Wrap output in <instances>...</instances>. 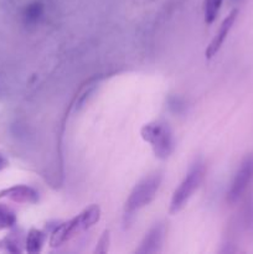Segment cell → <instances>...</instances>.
Masks as SVG:
<instances>
[{"mask_svg":"<svg viewBox=\"0 0 253 254\" xmlns=\"http://www.w3.org/2000/svg\"><path fill=\"white\" fill-rule=\"evenodd\" d=\"M41 14V6H40L39 4H35V5H31V6L27 7L26 10V17L29 20L31 19H36L39 15Z\"/></svg>","mask_w":253,"mask_h":254,"instance_id":"cell-13","label":"cell"},{"mask_svg":"<svg viewBox=\"0 0 253 254\" xmlns=\"http://www.w3.org/2000/svg\"><path fill=\"white\" fill-rule=\"evenodd\" d=\"M160 183L161 174L155 173L135 185L126 202V217H130L136 211L148 206L155 198Z\"/></svg>","mask_w":253,"mask_h":254,"instance_id":"cell-4","label":"cell"},{"mask_svg":"<svg viewBox=\"0 0 253 254\" xmlns=\"http://www.w3.org/2000/svg\"><path fill=\"white\" fill-rule=\"evenodd\" d=\"M108 245H109V231H104L102 237L99 238L98 243H97V247L94 252L106 253L107 251H108Z\"/></svg>","mask_w":253,"mask_h":254,"instance_id":"cell-12","label":"cell"},{"mask_svg":"<svg viewBox=\"0 0 253 254\" xmlns=\"http://www.w3.org/2000/svg\"><path fill=\"white\" fill-rule=\"evenodd\" d=\"M45 240H46V236H45L44 232L32 228V230L29 232V235H27V238H26V251L29 253L40 252L42 246H44Z\"/></svg>","mask_w":253,"mask_h":254,"instance_id":"cell-9","label":"cell"},{"mask_svg":"<svg viewBox=\"0 0 253 254\" xmlns=\"http://www.w3.org/2000/svg\"><path fill=\"white\" fill-rule=\"evenodd\" d=\"M1 196H6L21 203H36L39 201V193L30 186H15L1 192Z\"/></svg>","mask_w":253,"mask_h":254,"instance_id":"cell-8","label":"cell"},{"mask_svg":"<svg viewBox=\"0 0 253 254\" xmlns=\"http://www.w3.org/2000/svg\"><path fill=\"white\" fill-rule=\"evenodd\" d=\"M223 0H205L203 4V16H205V22L211 25L217 17L218 11L221 9Z\"/></svg>","mask_w":253,"mask_h":254,"instance_id":"cell-10","label":"cell"},{"mask_svg":"<svg viewBox=\"0 0 253 254\" xmlns=\"http://www.w3.org/2000/svg\"><path fill=\"white\" fill-rule=\"evenodd\" d=\"M101 218V210L97 205H92L82 211L76 217L71 218L67 222L57 226L51 233L50 238V246L51 247H60L63 243L68 242L73 237L78 236L79 233L84 232L92 226L96 225Z\"/></svg>","mask_w":253,"mask_h":254,"instance_id":"cell-1","label":"cell"},{"mask_svg":"<svg viewBox=\"0 0 253 254\" xmlns=\"http://www.w3.org/2000/svg\"><path fill=\"white\" fill-rule=\"evenodd\" d=\"M237 14H238V10L233 9L232 11H231L230 14L226 16V19L223 20L222 24H221V26H220V29H218V32L215 35V37L211 40V42L208 44L207 49H206V51H205L206 59H208V60L212 59V57L216 56V54L220 51L221 46H222L223 42H225L228 32L231 31V29H232L236 19H237Z\"/></svg>","mask_w":253,"mask_h":254,"instance_id":"cell-6","label":"cell"},{"mask_svg":"<svg viewBox=\"0 0 253 254\" xmlns=\"http://www.w3.org/2000/svg\"><path fill=\"white\" fill-rule=\"evenodd\" d=\"M203 176H205V165L201 160L195 161L190 168L189 173L181 181L179 188L174 192L170 202V213H178L179 211L183 210L184 206L186 205L191 196L193 195L200 184L202 183Z\"/></svg>","mask_w":253,"mask_h":254,"instance_id":"cell-3","label":"cell"},{"mask_svg":"<svg viewBox=\"0 0 253 254\" xmlns=\"http://www.w3.org/2000/svg\"><path fill=\"white\" fill-rule=\"evenodd\" d=\"M5 165H6V161H5V159L2 158L1 155H0V169H2V168H4Z\"/></svg>","mask_w":253,"mask_h":254,"instance_id":"cell-14","label":"cell"},{"mask_svg":"<svg viewBox=\"0 0 253 254\" xmlns=\"http://www.w3.org/2000/svg\"><path fill=\"white\" fill-rule=\"evenodd\" d=\"M140 135L143 140L151 146L156 158L164 160L173 154L175 143H174L173 131L166 123L151 122L145 124L141 128Z\"/></svg>","mask_w":253,"mask_h":254,"instance_id":"cell-2","label":"cell"},{"mask_svg":"<svg viewBox=\"0 0 253 254\" xmlns=\"http://www.w3.org/2000/svg\"><path fill=\"white\" fill-rule=\"evenodd\" d=\"M253 181V156H248L241 164L240 169L233 178L231 188L228 190L227 200L230 203H235L240 200Z\"/></svg>","mask_w":253,"mask_h":254,"instance_id":"cell-5","label":"cell"},{"mask_svg":"<svg viewBox=\"0 0 253 254\" xmlns=\"http://www.w3.org/2000/svg\"><path fill=\"white\" fill-rule=\"evenodd\" d=\"M164 228L161 225L154 226L148 235L145 236L143 242L140 243V247L136 251L138 253H155L160 251L161 242H163Z\"/></svg>","mask_w":253,"mask_h":254,"instance_id":"cell-7","label":"cell"},{"mask_svg":"<svg viewBox=\"0 0 253 254\" xmlns=\"http://www.w3.org/2000/svg\"><path fill=\"white\" fill-rule=\"evenodd\" d=\"M15 221H16V218H15L14 212H11L7 207L0 205V230L11 227Z\"/></svg>","mask_w":253,"mask_h":254,"instance_id":"cell-11","label":"cell"}]
</instances>
